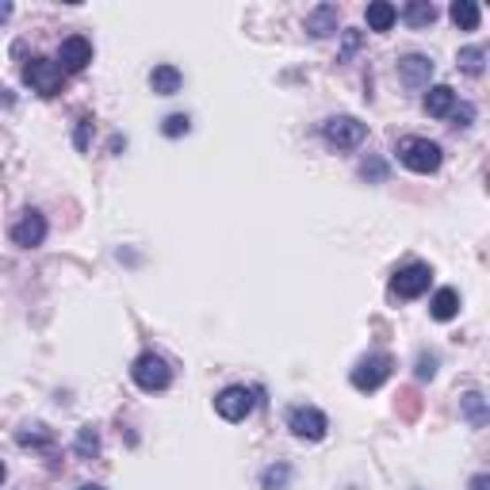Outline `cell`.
Returning <instances> with one entry per match:
<instances>
[{"label": "cell", "instance_id": "cell-11", "mask_svg": "<svg viewBox=\"0 0 490 490\" xmlns=\"http://www.w3.org/2000/svg\"><path fill=\"white\" fill-rule=\"evenodd\" d=\"M429 77H433V62H429L425 54L399 57V80L406 88H422V85H429Z\"/></svg>", "mask_w": 490, "mask_h": 490}, {"label": "cell", "instance_id": "cell-15", "mask_svg": "<svg viewBox=\"0 0 490 490\" xmlns=\"http://www.w3.org/2000/svg\"><path fill=\"white\" fill-rule=\"evenodd\" d=\"M452 108H456V92H452L448 85H433L425 92V111L437 115V119H445V115H452Z\"/></svg>", "mask_w": 490, "mask_h": 490}, {"label": "cell", "instance_id": "cell-14", "mask_svg": "<svg viewBox=\"0 0 490 490\" xmlns=\"http://www.w3.org/2000/svg\"><path fill=\"white\" fill-rule=\"evenodd\" d=\"M307 31L314 34V39H330V34L337 31V8L333 4H318L307 16Z\"/></svg>", "mask_w": 490, "mask_h": 490}, {"label": "cell", "instance_id": "cell-1", "mask_svg": "<svg viewBox=\"0 0 490 490\" xmlns=\"http://www.w3.org/2000/svg\"><path fill=\"white\" fill-rule=\"evenodd\" d=\"M399 161L410 172H437L440 161H445V154H440L437 142H429V138H406V142L399 146Z\"/></svg>", "mask_w": 490, "mask_h": 490}, {"label": "cell", "instance_id": "cell-31", "mask_svg": "<svg viewBox=\"0 0 490 490\" xmlns=\"http://www.w3.org/2000/svg\"><path fill=\"white\" fill-rule=\"evenodd\" d=\"M4 475H8V468H4V463H0V483H4Z\"/></svg>", "mask_w": 490, "mask_h": 490}, {"label": "cell", "instance_id": "cell-29", "mask_svg": "<svg viewBox=\"0 0 490 490\" xmlns=\"http://www.w3.org/2000/svg\"><path fill=\"white\" fill-rule=\"evenodd\" d=\"M490 486V475H475L471 479V490H486Z\"/></svg>", "mask_w": 490, "mask_h": 490}, {"label": "cell", "instance_id": "cell-28", "mask_svg": "<svg viewBox=\"0 0 490 490\" xmlns=\"http://www.w3.org/2000/svg\"><path fill=\"white\" fill-rule=\"evenodd\" d=\"M356 42H360V34H356V31H345V57L356 50Z\"/></svg>", "mask_w": 490, "mask_h": 490}, {"label": "cell", "instance_id": "cell-6", "mask_svg": "<svg viewBox=\"0 0 490 490\" xmlns=\"http://www.w3.org/2000/svg\"><path fill=\"white\" fill-rule=\"evenodd\" d=\"M391 368H394V360H391L387 353H376V356H364V360H360L348 379H353L356 391H379L383 383L391 379Z\"/></svg>", "mask_w": 490, "mask_h": 490}, {"label": "cell", "instance_id": "cell-12", "mask_svg": "<svg viewBox=\"0 0 490 490\" xmlns=\"http://www.w3.org/2000/svg\"><path fill=\"white\" fill-rule=\"evenodd\" d=\"M180 85H184V77L177 65H154V73H149V88H154L157 96H177Z\"/></svg>", "mask_w": 490, "mask_h": 490}, {"label": "cell", "instance_id": "cell-20", "mask_svg": "<svg viewBox=\"0 0 490 490\" xmlns=\"http://www.w3.org/2000/svg\"><path fill=\"white\" fill-rule=\"evenodd\" d=\"M463 417H468V422L475 425V429H483L486 425V399L479 391H471V394H463Z\"/></svg>", "mask_w": 490, "mask_h": 490}, {"label": "cell", "instance_id": "cell-18", "mask_svg": "<svg viewBox=\"0 0 490 490\" xmlns=\"http://www.w3.org/2000/svg\"><path fill=\"white\" fill-rule=\"evenodd\" d=\"M402 19L410 23V27H429V23L437 19V4L433 0H410V4L402 8Z\"/></svg>", "mask_w": 490, "mask_h": 490}, {"label": "cell", "instance_id": "cell-21", "mask_svg": "<svg viewBox=\"0 0 490 490\" xmlns=\"http://www.w3.org/2000/svg\"><path fill=\"white\" fill-rule=\"evenodd\" d=\"M16 440L23 448H50L54 445V433L46 425H27L23 433H16Z\"/></svg>", "mask_w": 490, "mask_h": 490}, {"label": "cell", "instance_id": "cell-32", "mask_svg": "<svg viewBox=\"0 0 490 490\" xmlns=\"http://www.w3.org/2000/svg\"><path fill=\"white\" fill-rule=\"evenodd\" d=\"M80 490H103V486H96V483H88V486H80Z\"/></svg>", "mask_w": 490, "mask_h": 490}, {"label": "cell", "instance_id": "cell-3", "mask_svg": "<svg viewBox=\"0 0 490 490\" xmlns=\"http://www.w3.org/2000/svg\"><path fill=\"white\" fill-rule=\"evenodd\" d=\"M364 134H368V123H360L356 115H333V119L322 123V138L330 146H337V149L360 146V142H364Z\"/></svg>", "mask_w": 490, "mask_h": 490}, {"label": "cell", "instance_id": "cell-5", "mask_svg": "<svg viewBox=\"0 0 490 490\" xmlns=\"http://www.w3.org/2000/svg\"><path fill=\"white\" fill-rule=\"evenodd\" d=\"M429 284H433V268L414 261V264H406V268H399V272H394L391 295L394 299H417V295H425V291H429Z\"/></svg>", "mask_w": 490, "mask_h": 490}, {"label": "cell", "instance_id": "cell-19", "mask_svg": "<svg viewBox=\"0 0 490 490\" xmlns=\"http://www.w3.org/2000/svg\"><path fill=\"white\" fill-rule=\"evenodd\" d=\"M456 65H460L468 77H479L483 65H486V50H483V46H463L460 57H456Z\"/></svg>", "mask_w": 490, "mask_h": 490}, {"label": "cell", "instance_id": "cell-24", "mask_svg": "<svg viewBox=\"0 0 490 490\" xmlns=\"http://www.w3.org/2000/svg\"><path fill=\"white\" fill-rule=\"evenodd\" d=\"M433 376H437V356L422 353V356H417V379H433Z\"/></svg>", "mask_w": 490, "mask_h": 490}, {"label": "cell", "instance_id": "cell-27", "mask_svg": "<svg viewBox=\"0 0 490 490\" xmlns=\"http://www.w3.org/2000/svg\"><path fill=\"white\" fill-rule=\"evenodd\" d=\"M100 448V437L92 433V429H80V437H77V452H96Z\"/></svg>", "mask_w": 490, "mask_h": 490}, {"label": "cell", "instance_id": "cell-25", "mask_svg": "<svg viewBox=\"0 0 490 490\" xmlns=\"http://www.w3.org/2000/svg\"><path fill=\"white\" fill-rule=\"evenodd\" d=\"M471 119H475L471 103H460V108H452V126H471Z\"/></svg>", "mask_w": 490, "mask_h": 490}, {"label": "cell", "instance_id": "cell-16", "mask_svg": "<svg viewBox=\"0 0 490 490\" xmlns=\"http://www.w3.org/2000/svg\"><path fill=\"white\" fill-rule=\"evenodd\" d=\"M448 16H452V23H456L460 31H475V27H479V19H483V11H479L475 0H452Z\"/></svg>", "mask_w": 490, "mask_h": 490}, {"label": "cell", "instance_id": "cell-26", "mask_svg": "<svg viewBox=\"0 0 490 490\" xmlns=\"http://www.w3.org/2000/svg\"><path fill=\"white\" fill-rule=\"evenodd\" d=\"M88 134H92V119H88V115H80V123H77V134H73L77 149H88Z\"/></svg>", "mask_w": 490, "mask_h": 490}, {"label": "cell", "instance_id": "cell-7", "mask_svg": "<svg viewBox=\"0 0 490 490\" xmlns=\"http://www.w3.org/2000/svg\"><path fill=\"white\" fill-rule=\"evenodd\" d=\"M287 429L295 433L299 440H322L330 422H325V414L318 406H291L287 410Z\"/></svg>", "mask_w": 490, "mask_h": 490}, {"label": "cell", "instance_id": "cell-30", "mask_svg": "<svg viewBox=\"0 0 490 490\" xmlns=\"http://www.w3.org/2000/svg\"><path fill=\"white\" fill-rule=\"evenodd\" d=\"M4 19H11V4H8V0H0V23H4Z\"/></svg>", "mask_w": 490, "mask_h": 490}, {"label": "cell", "instance_id": "cell-22", "mask_svg": "<svg viewBox=\"0 0 490 490\" xmlns=\"http://www.w3.org/2000/svg\"><path fill=\"white\" fill-rule=\"evenodd\" d=\"M161 131H165V138H180V134L192 131V119L188 115H169V119L161 123Z\"/></svg>", "mask_w": 490, "mask_h": 490}, {"label": "cell", "instance_id": "cell-8", "mask_svg": "<svg viewBox=\"0 0 490 490\" xmlns=\"http://www.w3.org/2000/svg\"><path fill=\"white\" fill-rule=\"evenodd\" d=\"M253 406H256V394L249 387H226V391H218V399H215V410L218 417H226V422H245V417L253 414Z\"/></svg>", "mask_w": 490, "mask_h": 490}, {"label": "cell", "instance_id": "cell-10", "mask_svg": "<svg viewBox=\"0 0 490 490\" xmlns=\"http://www.w3.org/2000/svg\"><path fill=\"white\" fill-rule=\"evenodd\" d=\"M46 238V218L39 211H23L16 223H11V241L19 245V249H34V245H42Z\"/></svg>", "mask_w": 490, "mask_h": 490}, {"label": "cell", "instance_id": "cell-9", "mask_svg": "<svg viewBox=\"0 0 490 490\" xmlns=\"http://www.w3.org/2000/svg\"><path fill=\"white\" fill-rule=\"evenodd\" d=\"M92 62V42L85 34H69V39L57 46V69L62 73H80Z\"/></svg>", "mask_w": 490, "mask_h": 490}, {"label": "cell", "instance_id": "cell-2", "mask_svg": "<svg viewBox=\"0 0 490 490\" xmlns=\"http://www.w3.org/2000/svg\"><path fill=\"white\" fill-rule=\"evenodd\" d=\"M131 379L138 383L142 391H165L169 383H172V368L165 364V356H157V353H142L131 364Z\"/></svg>", "mask_w": 490, "mask_h": 490}, {"label": "cell", "instance_id": "cell-17", "mask_svg": "<svg viewBox=\"0 0 490 490\" xmlns=\"http://www.w3.org/2000/svg\"><path fill=\"white\" fill-rule=\"evenodd\" d=\"M368 27L371 31H391L394 27V19H399V8L387 4V0H376V4H368Z\"/></svg>", "mask_w": 490, "mask_h": 490}, {"label": "cell", "instance_id": "cell-23", "mask_svg": "<svg viewBox=\"0 0 490 490\" xmlns=\"http://www.w3.org/2000/svg\"><path fill=\"white\" fill-rule=\"evenodd\" d=\"M287 475H291V471L284 468V463H279V468H268V471H264V479H261V483H264V490H284Z\"/></svg>", "mask_w": 490, "mask_h": 490}, {"label": "cell", "instance_id": "cell-13", "mask_svg": "<svg viewBox=\"0 0 490 490\" xmlns=\"http://www.w3.org/2000/svg\"><path fill=\"white\" fill-rule=\"evenodd\" d=\"M429 314L437 322H452L460 314V291L456 287H440L433 299H429Z\"/></svg>", "mask_w": 490, "mask_h": 490}, {"label": "cell", "instance_id": "cell-4", "mask_svg": "<svg viewBox=\"0 0 490 490\" xmlns=\"http://www.w3.org/2000/svg\"><path fill=\"white\" fill-rule=\"evenodd\" d=\"M62 69H57V62H50V57H31L27 69H23V80L31 85V92H39V96H57L62 92Z\"/></svg>", "mask_w": 490, "mask_h": 490}]
</instances>
